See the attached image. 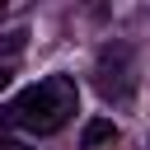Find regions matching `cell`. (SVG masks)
Listing matches in <instances>:
<instances>
[{"label": "cell", "mask_w": 150, "mask_h": 150, "mask_svg": "<svg viewBox=\"0 0 150 150\" xmlns=\"http://www.w3.org/2000/svg\"><path fill=\"white\" fill-rule=\"evenodd\" d=\"M5 84H9V70H5V66H0V89H5Z\"/></svg>", "instance_id": "obj_5"}, {"label": "cell", "mask_w": 150, "mask_h": 150, "mask_svg": "<svg viewBox=\"0 0 150 150\" xmlns=\"http://www.w3.org/2000/svg\"><path fill=\"white\" fill-rule=\"evenodd\" d=\"M0 150H33V145H28V141H9V136H5V141H0Z\"/></svg>", "instance_id": "obj_4"}, {"label": "cell", "mask_w": 150, "mask_h": 150, "mask_svg": "<svg viewBox=\"0 0 150 150\" xmlns=\"http://www.w3.org/2000/svg\"><path fill=\"white\" fill-rule=\"evenodd\" d=\"M98 89H103V98H131V75H127L122 47H108L98 56Z\"/></svg>", "instance_id": "obj_2"}, {"label": "cell", "mask_w": 150, "mask_h": 150, "mask_svg": "<svg viewBox=\"0 0 150 150\" xmlns=\"http://www.w3.org/2000/svg\"><path fill=\"white\" fill-rule=\"evenodd\" d=\"M75 112H80V89H75V80H70V75H47V80L28 84L23 94H14L0 117H5L9 127L28 131V136H52V131H61Z\"/></svg>", "instance_id": "obj_1"}, {"label": "cell", "mask_w": 150, "mask_h": 150, "mask_svg": "<svg viewBox=\"0 0 150 150\" xmlns=\"http://www.w3.org/2000/svg\"><path fill=\"white\" fill-rule=\"evenodd\" d=\"M103 141H117V127H112V122H89V131H84V150H94V145H103Z\"/></svg>", "instance_id": "obj_3"}]
</instances>
